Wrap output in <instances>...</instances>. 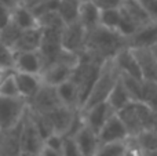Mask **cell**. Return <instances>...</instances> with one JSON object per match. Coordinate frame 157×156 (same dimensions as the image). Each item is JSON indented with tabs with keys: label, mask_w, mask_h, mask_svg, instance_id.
Wrapping results in <instances>:
<instances>
[{
	"label": "cell",
	"mask_w": 157,
	"mask_h": 156,
	"mask_svg": "<svg viewBox=\"0 0 157 156\" xmlns=\"http://www.w3.org/2000/svg\"><path fill=\"white\" fill-rule=\"evenodd\" d=\"M152 19H157V0H138Z\"/></svg>",
	"instance_id": "obj_35"
},
{
	"label": "cell",
	"mask_w": 157,
	"mask_h": 156,
	"mask_svg": "<svg viewBox=\"0 0 157 156\" xmlns=\"http://www.w3.org/2000/svg\"><path fill=\"white\" fill-rule=\"evenodd\" d=\"M18 156H39V155H35V154H26V152H21Z\"/></svg>",
	"instance_id": "obj_42"
},
{
	"label": "cell",
	"mask_w": 157,
	"mask_h": 156,
	"mask_svg": "<svg viewBox=\"0 0 157 156\" xmlns=\"http://www.w3.org/2000/svg\"><path fill=\"white\" fill-rule=\"evenodd\" d=\"M11 10L13 8L7 7V6L0 3V29L11 21Z\"/></svg>",
	"instance_id": "obj_36"
},
{
	"label": "cell",
	"mask_w": 157,
	"mask_h": 156,
	"mask_svg": "<svg viewBox=\"0 0 157 156\" xmlns=\"http://www.w3.org/2000/svg\"><path fill=\"white\" fill-rule=\"evenodd\" d=\"M47 2V0H22L19 4L25 6L26 8H29V10H33L35 7H37V6H40L41 3Z\"/></svg>",
	"instance_id": "obj_37"
},
{
	"label": "cell",
	"mask_w": 157,
	"mask_h": 156,
	"mask_svg": "<svg viewBox=\"0 0 157 156\" xmlns=\"http://www.w3.org/2000/svg\"><path fill=\"white\" fill-rule=\"evenodd\" d=\"M99 14L101 10L92 3V0H84L78 4L77 22L87 32H90L91 29L99 25Z\"/></svg>",
	"instance_id": "obj_20"
},
{
	"label": "cell",
	"mask_w": 157,
	"mask_h": 156,
	"mask_svg": "<svg viewBox=\"0 0 157 156\" xmlns=\"http://www.w3.org/2000/svg\"><path fill=\"white\" fill-rule=\"evenodd\" d=\"M61 105L55 87L47 84H41L36 96L28 102V108L37 113H48Z\"/></svg>",
	"instance_id": "obj_6"
},
{
	"label": "cell",
	"mask_w": 157,
	"mask_h": 156,
	"mask_svg": "<svg viewBox=\"0 0 157 156\" xmlns=\"http://www.w3.org/2000/svg\"><path fill=\"white\" fill-rule=\"evenodd\" d=\"M14 64V55L8 47L0 43V68H13Z\"/></svg>",
	"instance_id": "obj_32"
},
{
	"label": "cell",
	"mask_w": 157,
	"mask_h": 156,
	"mask_svg": "<svg viewBox=\"0 0 157 156\" xmlns=\"http://www.w3.org/2000/svg\"><path fill=\"white\" fill-rule=\"evenodd\" d=\"M127 148V140L124 141H113V142L99 144L95 156H123Z\"/></svg>",
	"instance_id": "obj_26"
},
{
	"label": "cell",
	"mask_w": 157,
	"mask_h": 156,
	"mask_svg": "<svg viewBox=\"0 0 157 156\" xmlns=\"http://www.w3.org/2000/svg\"><path fill=\"white\" fill-rule=\"evenodd\" d=\"M135 140L145 152L157 149V131L156 130H152V129L144 130L138 135H135Z\"/></svg>",
	"instance_id": "obj_28"
},
{
	"label": "cell",
	"mask_w": 157,
	"mask_h": 156,
	"mask_svg": "<svg viewBox=\"0 0 157 156\" xmlns=\"http://www.w3.org/2000/svg\"><path fill=\"white\" fill-rule=\"evenodd\" d=\"M13 72H14V69H11V68H0V84H2L6 77L10 76Z\"/></svg>",
	"instance_id": "obj_39"
},
{
	"label": "cell",
	"mask_w": 157,
	"mask_h": 156,
	"mask_svg": "<svg viewBox=\"0 0 157 156\" xmlns=\"http://www.w3.org/2000/svg\"><path fill=\"white\" fill-rule=\"evenodd\" d=\"M128 137H130V134H128L124 123L121 122V119L119 118L117 113H113L98 131V138H99L101 144L113 142V141H124Z\"/></svg>",
	"instance_id": "obj_11"
},
{
	"label": "cell",
	"mask_w": 157,
	"mask_h": 156,
	"mask_svg": "<svg viewBox=\"0 0 157 156\" xmlns=\"http://www.w3.org/2000/svg\"><path fill=\"white\" fill-rule=\"evenodd\" d=\"M131 49V47H130ZM136 58V62L141 69V75L144 80H150V82L157 83V60L152 50L147 47L142 49H131Z\"/></svg>",
	"instance_id": "obj_14"
},
{
	"label": "cell",
	"mask_w": 157,
	"mask_h": 156,
	"mask_svg": "<svg viewBox=\"0 0 157 156\" xmlns=\"http://www.w3.org/2000/svg\"><path fill=\"white\" fill-rule=\"evenodd\" d=\"M106 101H108V104L113 108L114 112H119L121 108H124L125 105H128L131 101H134L132 97H131L130 93L127 91V88H125L124 84L121 83L120 76H119V79H117L116 84H114L113 88H112L110 94L108 96Z\"/></svg>",
	"instance_id": "obj_23"
},
{
	"label": "cell",
	"mask_w": 157,
	"mask_h": 156,
	"mask_svg": "<svg viewBox=\"0 0 157 156\" xmlns=\"http://www.w3.org/2000/svg\"><path fill=\"white\" fill-rule=\"evenodd\" d=\"M21 32L22 29H19L13 21H10L6 26H3L0 29V43L4 44L6 47H8L11 50V47L14 46V43L21 35Z\"/></svg>",
	"instance_id": "obj_27"
},
{
	"label": "cell",
	"mask_w": 157,
	"mask_h": 156,
	"mask_svg": "<svg viewBox=\"0 0 157 156\" xmlns=\"http://www.w3.org/2000/svg\"><path fill=\"white\" fill-rule=\"evenodd\" d=\"M117 79H119V71L114 66L113 60L108 58V60L102 61L98 77L95 80L94 86H92L91 91H90L88 97L84 101L83 107L80 108V111L87 109V108L92 107V105L98 104V102L106 101V98L110 94L113 86L116 84Z\"/></svg>",
	"instance_id": "obj_3"
},
{
	"label": "cell",
	"mask_w": 157,
	"mask_h": 156,
	"mask_svg": "<svg viewBox=\"0 0 157 156\" xmlns=\"http://www.w3.org/2000/svg\"><path fill=\"white\" fill-rule=\"evenodd\" d=\"M157 43V19H152L147 24L139 26L130 37H127V46L131 49L150 47Z\"/></svg>",
	"instance_id": "obj_12"
},
{
	"label": "cell",
	"mask_w": 157,
	"mask_h": 156,
	"mask_svg": "<svg viewBox=\"0 0 157 156\" xmlns=\"http://www.w3.org/2000/svg\"><path fill=\"white\" fill-rule=\"evenodd\" d=\"M73 69L75 66L59 62V61H54V62L48 64L47 66H44V69L40 73V79L43 82V84L57 87L61 83L71 79Z\"/></svg>",
	"instance_id": "obj_10"
},
{
	"label": "cell",
	"mask_w": 157,
	"mask_h": 156,
	"mask_svg": "<svg viewBox=\"0 0 157 156\" xmlns=\"http://www.w3.org/2000/svg\"><path fill=\"white\" fill-rule=\"evenodd\" d=\"M13 55H14V64H13L14 71L32 73V75L41 73V71L44 68V62L39 50L13 53Z\"/></svg>",
	"instance_id": "obj_9"
},
{
	"label": "cell",
	"mask_w": 157,
	"mask_h": 156,
	"mask_svg": "<svg viewBox=\"0 0 157 156\" xmlns=\"http://www.w3.org/2000/svg\"><path fill=\"white\" fill-rule=\"evenodd\" d=\"M62 156H83L78 151L76 142L73 141L72 137H65L63 138V145H62V151H61Z\"/></svg>",
	"instance_id": "obj_33"
},
{
	"label": "cell",
	"mask_w": 157,
	"mask_h": 156,
	"mask_svg": "<svg viewBox=\"0 0 157 156\" xmlns=\"http://www.w3.org/2000/svg\"><path fill=\"white\" fill-rule=\"evenodd\" d=\"M0 3L4 4V6H7V7H10V8H14L17 4H18L17 0H0Z\"/></svg>",
	"instance_id": "obj_40"
},
{
	"label": "cell",
	"mask_w": 157,
	"mask_h": 156,
	"mask_svg": "<svg viewBox=\"0 0 157 156\" xmlns=\"http://www.w3.org/2000/svg\"><path fill=\"white\" fill-rule=\"evenodd\" d=\"M2 131H3V130H2V129H0V137H2Z\"/></svg>",
	"instance_id": "obj_44"
},
{
	"label": "cell",
	"mask_w": 157,
	"mask_h": 156,
	"mask_svg": "<svg viewBox=\"0 0 157 156\" xmlns=\"http://www.w3.org/2000/svg\"><path fill=\"white\" fill-rule=\"evenodd\" d=\"M78 2H84V0H78Z\"/></svg>",
	"instance_id": "obj_45"
},
{
	"label": "cell",
	"mask_w": 157,
	"mask_h": 156,
	"mask_svg": "<svg viewBox=\"0 0 157 156\" xmlns=\"http://www.w3.org/2000/svg\"><path fill=\"white\" fill-rule=\"evenodd\" d=\"M19 145H21V152L26 154H35L39 155L44 146V140L41 134L39 133L37 127L35 126L29 112H25L22 118V126H21V137H19Z\"/></svg>",
	"instance_id": "obj_5"
},
{
	"label": "cell",
	"mask_w": 157,
	"mask_h": 156,
	"mask_svg": "<svg viewBox=\"0 0 157 156\" xmlns=\"http://www.w3.org/2000/svg\"><path fill=\"white\" fill-rule=\"evenodd\" d=\"M22 119L11 129L3 130L0 137V156H18L21 154L19 137H21Z\"/></svg>",
	"instance_id": "obj_16"
},
{
	"label": "cell",
	"mask_w": 157,
	"mask_h": 156,
	"mask_svg": "<svg viewBox=\"0 0 157 156\" xmlns=\"http://www.w3.org/2000/svg\"><path fill=\"white\" fill-rule=\"evenodd\" d=\"M112 60H113V64L116 66V69L119 71V73H124L128 75V76L135 77V79L142 80L141 69H139L136 58L130 47H124L120 51H117Z\"/></svg>",
	"instance_id": "obj_13"
},
{
	"label": "cell",
	"mask_w": 157,
	"mask_h": 156,
	"mask_svg": "<svg viewBox=\"0 0 157 156\" xmlns=\"http://www.w3.org/2000/svg\"><path fill=\"white\" fill-rule=\"evenodd\" d=\"M61 104L72 109H80V102H78V87L72 79L61 83L55 87Z\"/></svg>",
	"instance_id": "obj_21"
},
{
	"label": "cell",
	"mask_w": 157,
	"mask_h": 156,
	"mask_svg": "<svg viewBox=\"0 0 157 156\" xmlns=\"http://www.w3.org/2000/svg\"><path fill=\"white\" fill-rule=\"evenodd\" d=\"M11 21L22 30L32 29V28H37L39 22L36 15L32 13V10L26 8L22 4H17L15 7L11 10Z\"/></svg>",
	"instance_id": "obj_22"
},
{
	"label": "cell",
	"mask_w": 157,
	"mask_h": 156,
	"mask_svg": "<svg viewBox=\"0 0 157 156\" xmlns=\"http://www.w3.org/2000/svg\"><path fill=\"white\" fill-rule=\"evenodd\" d=\"M124 123L130 137H135L141 131L153 127L155 111L142 101H131L128 105L116 112Z\"/></svg>",
	"instance_id": "obj_2"
},
{
	"label": "cell",
	"mask_w": 157,
	"mask_h": 156,
	"mask_svg": "<svg viewBox=\"0 0 157 156\" xmlns=\"http://www.w3.org/2000/svg\"><path fill=\"white\" fill-rule=\"evenodd\" d=\"M124 47H128L127 37L113 29L98 25L90 32H87L84 50L101 61L113 58L114 54Z\"/></svg>",
	"instance_id": "obj_1"
},
{
	"label": "cell",
	"mask_w": 157,
	"mask_h": 156,
	"mask_svg": "<svg viewBox=\"0 0 157 156\" xmlns=\"http://www.w3.org/2000/svg\"><path fill=\"white\" fill-rule=\"evenodd\" d=\"M150 50H152V53L155 54V57H156V60H157V43L153 44V46L150 47Z\"/></svg>",
	"instance_id": "obj_41"
},
{
	"label": "cell",
	"mask_w": 157,
	"mask_h": 156,
	"mask_svg": "<svg viewBox=\"0 0 157 156\" xmlns=\"http://www.w3.org/2000/svg\"><path fill=\"white\" fill-rule=\"evenodd\" d=\"M75 112H76V109H72V108H68L65 105H61V107L55 108L54 111H51L48 113H44V115L48 118L50 124L52 127V131L66 135L69 127H71L72 120H73Z\"/></svg>",
	"instance_id": "obj_18"
},
{
	"label": "cell",
	"mask_w": 157,
	"mask_h": 156,
	"mask_svg": "<svg viewBox=\"0 0 157 156\" xmlns=\"http://www.w3.org/2000/svg\"><path fill=\"white\" fill-rule=\"evenodd\" d=\"M124 0H92L99 10H108V8H120Z\"/></svg>",
	"instance_id": "obj_34"
},
{
	"label": "cell",
	"mask_w": 157,
	"mask_h": 156,
	"mask_svg": "<svg viewBox=\"0 0 157 156\" xmlns=\"http://www.w3.org/2000/svg\"><path fill=\"white\" fill-rule=\"evenodd\" d=\"M41 43V28H32V29L22 30L19 37L11 47L13 53H21V51H35L39 50Z\"/></svg>",
	"instance_id": "obj_19"
},
{
	"label": "cell",
	"mask_w": 157,
	"mask_h": 156,
	"mask_svg": "<svg viewBox=\"0 0 157 156\" xmlns=\"http://www.w3.org/2000/svg\"><path fill=\"white\" fill-rule=\"evenodd\" d=\"M78 0H59L57 13L63 21V24L68 25L72 22L77 21V14H78Z\"/></svg>",
	"instance_id": "obj_25"
},
{
	"label": "cell",
	"mask_w": 157,
	"mask_h": 156,
	"mask_svg": "<svg viewBox=\"0 0 157 156\" xmlns=\"http://www.w3.org/2000/svg\"><path fill=\"white\" fill-rule=\"evenodd\" d=\"M22 2V0H17V3H18V4H19V3H21Z\"/></svg>",
	"instance_id": "obj_43"
},
{
	"label": "cell",
	"mask_w": 157,
	"mask_h": 156,
	"mask_svg": "<svg viewBox=\"0 0 157 156\" xmlns=\"http://www.w3.org/2000/svg\"><path fill=\"white\" fill-rule=\"evenodd\" d=\"M63 138H65V135L58 134V133H51L48 137L44 138V146L48 149H52V151L61 152L63 145Z\"/></svg>",
	"instance_id": "obj_31"
},
{
	"label": "cell",
	"mask_w": 157,
	"mask_h": 156,
	"mask_svg": "<svg viewBox=\"0 0 157 156\" xmlns=\"http://www.w3.org/2000/svg\"><path fill=\"white\" fill-rule=\"evenodd\" d=\"M72 138L76 142L78 151H80V154L83 156H95L98 148H99V144H101L98 134L95 131H92L86 124Z\"/></svg>",
	"instance_id": "obj_17"
},
{
	"label": "cell",
	"mask_w": 157,
	"mask_h": 156,
	"mask_svg": "<svg viewBox=\"0 0 157 156\" xmlns=\"http://www.w3.org/2000/svg\"><path fill=\"white\" fill-rule=\"evenodd\" d=\"M119 19H120V8H108V10H101L99 25H102V26L116 30L117 25H119Z\"/></svg>",
	"instance_id": "obj_29"
},
{
	"label": "cell",
	"mask_w": 157,
	"mask_h": 156,
	"mask_svg": "<svg viewBox=\"0 0 157 156\" xmlns=\"http://www.w3.org/2000/svg\"><path fill=\"white\" fill-rule=\"evenodd\" d=\"M28 109V102L21 97L0 96V129L7 130L15 126Z\"/></svg>",
	"instance_id": "obj_4"
},
{
	"label": "cell",
	"mask_w": 157,
	"mask_h": 156,
	"mask_svg": "<svg viewBox=\"0 0 157 156\" xmlns=\"http://www.w3.org/2000/svg\"><path fill=\"white\" fill-rule=\"evenodd\" d=\"M120 8H121V10L138 25V28L142 26V25H145V24H147L149 21H152L149 14H147L146 11H145V8L139 4L138 0H124Z\"/></svg>",
	"instance_id": "obj_24"
},
{
	"label": "cell",
	"mask_w": 157,
	"mask_h": 156,
	"mask_svg": "<svg viewBox=\"0 0 157 156\" xmlns=\"http://www.w3.org/2000/svg\"><path fill=\"white\" fill-rule=\"evenodd\" d=\"M39 156H62L61 152H57V151H52V149H48L46 146H43L41 152L39 154Z\"/></svg>",
	"instance_id": "obj_38"
},
{
	"label": "cell",
	"mask_w": 157,
	"mask_h": 156,
	"mask_svg": "<svg viewBox=\"0 0 157 156\" xmlns=\"http://www.w3.org/2000/svg\"><path fill=\"white\" fill-rule=\"evenodd\" d=\"M81 113H83V119L86 126H88L92 131H95L98 134V131L103 126V123L116 112L108 104V101H102L87 108V109H83Z\"/></svg>",
	"instance_id": "obj_8"
},
{
	"label": "cell",
	"mask_w": 157,
	"mask_h": 156,
	"mask_svg": "<svg viewBox=\"0 0 157 156\" xmlns=\"http://www.w3.org/2000/svg\"><path fill=\"white\" fill-rule=\"evenodd\" d=\"M0 96L4 97H19L18 87H17L15 79H14V72L4 79V82L0 84ZM22 98V97H21Z\"/></svg>",
	"instance_id": "obj_30"
},
{
	"label": "cell",
	"mask_w": 157,
	"mask_h": 156,
	"mask_svg": "<svg viewBox=\"0 0 157 156\" xmlns=\"http://www.w3.org/2000/svg\"><path fill=\"white\" fill-rule=\"evenodd\" d=\"M86 37L87 30L77 21H75L63 26L61 33V47L68 51L80 54L86 47Z\"/></svg>",
	"instance_id": "obj_7"
},
{
	"label": "cell",
	"mask_w": 157,
	"mask_h": 156,
	"mask_svg": "<svg viewBox=\"0 0 157 156\" xmlns=\"http://www.w3.org/2000/svg\"><path fill=\"white\" fill-rule=\"evenodd\" d=\"M14 79H15L17 87H18L19 97H22L26 102H29L36 96V93L43 84L40 75H32L14 71Z\"/></svg>",
	"instance_id": "obj_15"
}]
</instances>
